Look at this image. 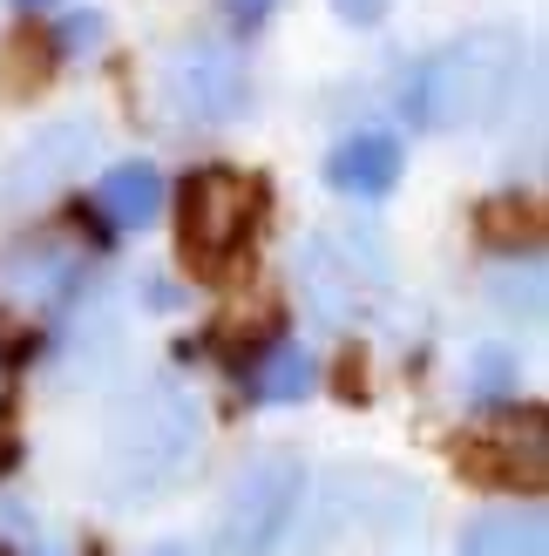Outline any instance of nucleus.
I'll use <instances>...</instances> for the list:
<instances>
[{"label": "nucleus", "instance_id": "nucleus-12", "mask_svg": "<svg viewBox=\"0 0 549 556\" xmlns=\"http://www.w3.org/2000/svg\"><path fill=\"white\" fill-rule=\"evenodd\" d=\"M312 387H319V367H312V353H306V346H292V340L265 346V353L252 359V374H244V394H252V401H271V407L306 401Z\"/></svg>", "mask_w": 549, "mask_h": 556}, {"label": "nucleus", "instance_id": "nucleus-15", "mask_svg": "<svg viewBox=\"0 0 549 556\" xmlns=\"http://www.w3.org/2000/svg\"><path fill=\"white\" fill-rule=\"evenodd\" d=\"M387 8H394V0H333V14L346 27H380V21H387Z\"/></svg>", "mask_w": 549, "mask_h": 556}, {"label": "nucleus", "instance_id": "nucleus-7", "mask_svg": "<svg viewBox=\"0 0 549 556\" xmlns=\"http://www.w3.org/2000/svg\"><path fill=\"white\" fill-rule=\"evenodd\" d=\"M89 150H95V123H81V116L41 129L35 143L14 156V170H8V204H35V198H48V190H62L68 177H81Z\"/></svg>", "mask_w": 549, "mask_h": 556}, {"label": "nucleus", "instance_id": "nucleus-6", "mask_svg": "<svg viewBox=\"0 0 549 556\" xmlns=\"http://www.w3.org/2000/svg\"><path fill=\"white\" fill-rule=\"evenodd\" d=\"M252 225H258V190L244 177L204 170L183 190V252L204 271H225L244 244H252Z\"/></svg>", "mask_w": 549, "mask_h": 556}, {"label": "nucleus", "instance_id": "nucleus-13", "mask_svg": "<svg viewBox=\"0 0 549 556\" xmlns=\"http://www.w3.org/2000/svg\"><path fill=\"white\" fill-rule=\"evenodd\" d=\"M469 394H475V401H502V394H515V353H509V346H482V353H475Z\"/></svg>", "mask_w": 549, "mask_h": 556}, {"label": "nucleus", "instance_id": "nucleus-10", "mask_svg": "<svg viewBox=\"0 0 549 556\" xmlns=\"http://www.w3.org/2000/svg\"><path fill=\"white\" fill-rule=\"evenodd\" d=\"M95 211H102V225H116V231H150L163 217V170L156 163H116V170L95 184Z\"/></svg>", "mask_w": 549, "mask_h": 556}, {"label": "nucleus", "instance_id": "nucleus-11", "mask_svg": "<svg viewBox=\"0 0 549 556\" xmlns=\"http://www.w3.org/2000/svg\"><path fill=\"white\" fill-rule=\"evenodd\" d=\"M549 549V522L536 503L523 509H488L461 530V556H542Z\"/></svg>", "mask_w": 549, "mask_h": 556}, {"label": "nucleus", "instance_id": "nucleus-16", "mask_svg": "<svg viewBox=\"0 0 549 556\" xmlns=\"http://www.w3.org/2000/svg\"><path fill=\"white\" fill-rule=\"evenodd\" d=\"M217 8H225V21H231V27H258L271 8H279V0H217Z\"/></svg>", "mask_w": 549, "mask_h": 556}, {"label": "nucleus", "instance_id": "nucleus-4", "mask_svg": "<svg viewBox=\"0 0 549 556\" xmlns=\"http://www.w3.org/2000/svg\"><path fill=\"white\" fill-rule=\"evenodd\" d=\"M298 305L319 326H353L367 305L387 292V252L373 231H312L298 244Z\"/></svg>", "mask_w": 549, "mask_h": 556}, {"label": "nucleus", "instance_id": "nucleus-19", "mask_svg": "<svg viewBox=\"0 0 549 556\" xmlns=\"http://www.w3.org/2000/svg\"><path fill=\"white\" fill-rule=\"evenodd\" d=\"M14 8H48V0H14Z\"/></svg>", "mask_w": 549, "mask_h": 556}, {"label": "nucleus", "instance_id": "nucleus-17", "mask_svg": "<svg viewBox=\"0 0 549 556\" xmlns=\"http://www.w3.org/2000/svg\"><path fill=\"white\" fill-rule=\"evenodd\" d=\"M0 407H8V359H0Z\"/></svg>", "mask_w": 549, "mask_h": 556}, {"label": "nucleus", "instance_id": "nucleus-2", "mask_svg": "<svg viewBox=\"0 0 549 556\" xmlns=\"http://www.w3.org/2000/svg\"><path fill=\"white\" fill-rule=\"evenodd\" d=\"M523 75V41L509 27H475L455 35L448 48H434L427 62L407 75V123L427 136H455V129H482L496 109L515 96Z\"/></svg>", "mask_w": 549, "mask_h": 556}, {"label": "nucleus", "instance_id": "nucleus-14", "mask_svg": "<svg viewBox=\"0 0 549 556\" xmlns=\"http://www.w3.org/2000/svg\"><path fill=\"white\" fill-rule=\"evenodd\" d=\"M95 41H102V14H68V21H62V48L89 54Z\"/></svg>", "mask_w": 549, "mask_h": 556}, {"label": "nucleus", "instance_id": "nucleus-18", "mask_svg": "<svg viewBox=\"0 0 549 556\" xmlns=\"http://www.w3.org/2000/svg\"><path fill=\"white\" fill-rule=\"evenodd\" d=\"M150 556H190V549H177V543H163V549H150Z\"/></svg>", "mask_w": 549, "mask_h": 556}, {"label": "nucleus", "instance_id": "nucleus-8", "mask_svg": "<svg viewBox=\"0 0 549 556\" xmlns=\"http://www.w3.org/2000/svg\"><path fill=\"white\" fill-rule=\"evenodd\" d=\"M400 136H387V129H360V136H340L333 143V156H325V184L340 190V198H360V204H373V198H387V190L400 184Z\"/></svg>", "mask_w": 549, "mask_h": 556}, {"label": "nucleus", "instance_id": "nucleus-9", "mask_svg": "<svg viewBox=\"0 0 549 556\" xmlns=\"http://www.w3.org/2000/svg\"><path fill=\"white\" fill-rule=\"evenodd\" d=\"M0 286L14 299H35V305H62L75 286H81V252L62 238H41V244H21L0 265Z\"/></svg>", "mask_w": 549, "mask_h": 556}, {"label": "nucleus", "instance_id": "nucleus-5", "mask_svg": "<svg viewBox=\"0 0 549 556\" xmlns=\"http://www.w3.org/2000/svg\"><path fill=\"white\" fill-rule=\"evenodd\" d=\"M244 96H252L244 89V62L225 41H183L170 62H163V102H170L177 123L225 129L244 109Z\"/></svg>", "mask_w": 549, "mask_h": 556}, {"label": "nucleus", "instance_id": "nucleus-1", "mask_svg": "<svg viewBox=\"0 0 549 556\" xmlns=\"http://www.w3.org/2000/svg\"><path fill=\"white\" fill-rule=\"evenodd\" d=\"M204 455V407L177 380H143L136 394L108 414L102 434V495L108 503H156L170 495Z\"/></svg>", "mask_w": 549, "mask_h": 556}, {"label": "nucleus", "instance_id": "nucleus-3", "mask_svg": "<svg viewBox=\"0 0 549 556\" xmlns=\"http://www.w3.org/2000/svg\"><path fill=\"white\" fill-rule=\"evenodd\" d=\"M298 503H306V468H298V455H285V448L252 455L231 476L225 516H217V549L225 556H279L292 522H298Z\"/></svg>", "mask_w": 549, "mask_h": 556}]
</instances>
